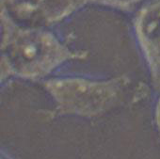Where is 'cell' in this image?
<instances>
[{"label":"cell","mask_w":160,"mask_h":159,"mask_svg":"<svg viewBox=\"0 0 160 159\" xmlns=\"http://www.w3.org/2000/svg\"><path fill=\"white\" fill-rule=\"evenodd\" d=\"M87 53L73 50L47 28L18 25L1 12V81L47 79L64 64L84 59Z\"/></svg>","instance_id":"cell-1"},{"label":"cell","mask_w":160,"mask_h":159,"mask_svg":"<svg viewBox=\"0 0 160 159\" xmlns=\"http://www.w3.org/2000/svg\"><path fill=\"white\" fill-rule=\"evenodd\" d=\"M128 83L124 76L64 75L45 79L43 88L52 99L57 114L96 117L119 105Z\"/></svg>","instance_id":"cell-2"},{"label":"cell","mask_w":160,"mask_h":159,"mask_svg":"<svg viewBox=\"0 0 160 159\" xmlns=\"http://www.w3.org/2000/svg\"><path fill=\"white\" fill-rule=\"evenodd\" d=\"M87 4V0H1V12L18 25L47 28Z\"/></svg>","instance_id":"cell-3"},{"label":"cell","mask_w":160,"mask_h":159,"mask_svg":"<svg viewBox=\"0 0 160 159\" xmlns=\"http://www.w3.org/2000/svg\"><path fill=\"white\" fill-rule=\"evenodd\" d=\"M133 29L152 88L160 92V0H145L137 10Z\"/></svg>","instance_id":"cell-4"},{"label":"cell","mask_w":160,"mask_h":159,"mask_svg":"<svg viewBox=\"0 0 160 159\" xmlns=\"http://www.w3.org/2000/svg\"><path fill=\"white\" fill-rule=\"evenodd\" d=\"M145 0H87L88 4L98 5L121 12H132L138 10Z\"/></svg>","instance_id":"cell-5"},{"label":"cell","mask_w":160,"mask_h":159,"mask_svg":"<svg viewBox=\"0 0 160 159\" xmlns=\"http://www.w3.org/2000/svg\"><path fill=\"white\" fill-rule=\"evenodd\" d=\"M153 116H154V122H155L156 128L160 134V92H159V95L157 96V99L154 104Z\"/></svg>","instance_id":"cell-6"}]
</instances>
